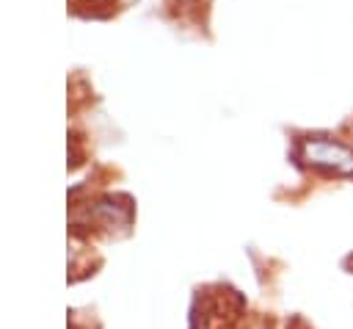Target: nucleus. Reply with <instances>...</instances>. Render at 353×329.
<instances>
[{
  "label": "nucleus",
  "instance_id": "obj_1",
  "mask_svg": "<svg viewBox=\"0 0 353 329\" xmlns=\"http://www.w3.org/2000/svg\"><path fill=\"white\" fill-rule=\"evenodd\" d=\"M298 158L314 169H325L334 174H353V149L331 138H303L298 147Z\"/></svg>",
  "mask_w": 353,
  "mask_h": 329
}]
</instances>
